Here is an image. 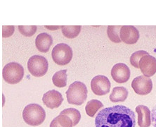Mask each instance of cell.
<instances>
[{"mask_svg":"<svg viewBox=\"0 0 156 127\" xmlns=\"http://www.w3.org/2000/svg\"><path fill=\"white\" fill-rule=\"evenodd\" d=\"M95 127H135L136 116L129 107L115 105L103 109L96 116Z\"/></svg>","mask_w":156,"mask_h":127,"instance_id":"6da1fadb","label":"cell"},{"mask_svg":"<svg viewBox=\"0 0 156 127\" xmlns=\"http://www.w3.org/2000/svg\"><path fill=\"white\" fill-rule=\"evenodd\" d=\"M23 118L28 125L40 126L44 121L46 118L45 110L42 106L37 104H30L24 108Z\"/></svg>","mask_w":156,"mask_h":127,"instance_id":"7a4b0ae2","label":"cell"},{"mask_svg":"<svg viewBox=\"0 0 156 127\" xmlns=\"http://www.w3.org/2000/svg\"><path fill=\"white\" fill-rule=\"evenodd\" d=\"M87 91L86 85L80 81H75L70 85L66 91V97L70 105H82L87 100Z\"/></svg>","mask_w":156,"mask_h":127,"instance_id":"3957f363","label":"cell"},{"mask_svg":"<svg viewBox=\"0 0 156 127\" xmlns=\"http://www.w3.org/2000/svg\"><path fill=\"white\" fill-rule=\"evenodd\" d=\"M4 80L9 84H16L21 81L24 76V69L16 62H11L4 66L2 71Z\"/></svg>","mask_w":156,"mask_h":127,"instance_id":"277c9868","label":"cell"},{"mask_svg":"<svg viewBox=\"0 0 156 127\" xmlns=\"http://www.w3.org/2000/svg\"><path fill=\"white\" fill-rule=\"evenodd\" d=\"M51 56L56 64L65 66L70 63L73 58V50L67 44L60 43L53 48Z\"/></svg>","mask_w":156,"mask_h":127,"instance_id":"5b68a950","label":"cell"},{"mask_svg":"<svg viewBox=\"0 0 156 127\" xmlns=\"http://www.w3.org/2000/svg\"><path fill=\"white\" fill-rule=\"evenodd\" d=\"M49 64L44 57L34 55L27 62V69L29 72L35 77H42L47 72Z\"/></svg>","mask_w":156,"mask_h":127,"instance_id":"8992f818","label":"cell"},{"mask_svg":"<svg viewBox=\"0 0 156 127\" xmlns=\"http://www.w3.org/2000/svg\"><path fill=\"white\" fill-rule=\"evenodd\" d=\"M111 82L106 76L98 75L92 78L91 81V88L96 95H105L110 92Z\"/></svg>","mask_w":156,"mask_h":127,"instance_id":"52a82bcc","label":"cell"},{"mask_svg":"<svg viewBox=\"0 0 156 127\" xmlns=\"http://www.w3.org/2000/svg\"><path fill=\"white\" fill-rule=\"evenodd\" d=\"M132 87L136 94L140 95H146L152 91L153 82L150 77L140 76L132 80Z\"/></svg>","mask_w":156,"mask_h":127,"instance_id":"ba28073f","label":"cell"},{"mask_svg":"<svg viewBox=\"0 0 156 127\" xmlns=\"http://www.w3.org/2000/svg\"><path fill=\"white\" fill-rule=\"evenodd\" d=\"M111 76L115 81L118 84H123L129 79L130 70L125 64L118 63L112 68Z\"/></svg>","mask_w":156,"mask_h":127,"instance_id":"9c48e42d","label":"cell"},{"mask_svg":"<svg viewBox=\"0 0 156 127\" xmlns=\"http://www.w3.org/2000/svg\"><path fill=\"white\" fill-rule=\"evenodd\" d=\"M120 39L123 43L128 45H133L138 41L139 32L132 25H123L120 29Z\"/></svg>","mask_w":156,"mask_h":127,"instance_id":"30bf717a","label":"cell"},{"mask_svg":"<svg viewBox=\"0 0 156 127\" xmlns=\"http://www.w3.org/2000/svg\"><path fill=\"white\" fill-rule=\"evenodd\" d=\"M139 69L146 77H151L156 73V59L150 54L144 56L139 62Z\"/></svg>","mask_w":156,"mask_h":127,"instance_id":"8fae6325","label":"cell"},{"mask_svg":"<svg viewBox=\"0 0 156 127\" xmlns=\"http://www.w3.org/2000/svg\"><path fill=\"white\" fill-rule=\"evenodd\" d=\"M42 101L48 108L55 109L60 107L63 102V98L58 91L56 90H51L44 94Z\"/></svg>","mask_w":156,"mask_h":127,"instance_id":"7c38bea8","label":"cell"},{"mask_svg":"<svg viewBox=\"0 0 156 127\" xmlns=\"http://www.w3.org/2000/svg\"><path fill=\"white\" fill-rule=\"evenodd\" d=\"M138 114V124L140 127H149L151 124V113L150 110L144 105H139L136 107Z\"/></svg>","mask_w":156,"mask_h":127,"instance_id":"4fadbf2b","label":"cell"},{"mask_svg":"<svg viewBox=\"0 0 156 127\" xmlns=\"http://www.w3.org/2000/svg\"><path fill=\"white\" fill-rule=\"evenodd\" d=\"M52 43V37L46 33L39 34L35 39L36 47L41 52H47Z\"/></svg>","mask_w":156,"mask_h":127,"instance_id":"5bb4252c","label":"cell"},{"mask_svg":"<svg viewBox=\"0 0 156 127\" xmlns=\"http://www.w3.org/2000/svg\"><path fill=\"white\" fill-rule=\"evenodd\" d=\"M128 91L125 87H115L110 95V100L113 103L124 102L128 97Z\"/></svg>","mask_w":156,"mask_h":127,"instance_id":"9a60e30c","label":"cell"},{"mask_svg":"<svg viewBox=\"0 0 156 127\" xmlns=\"http://www.w3.org/2000/svg\"><path fill=\"white\" fill-rule=\"evenodd\" d=\"M53 84L58 88H63L67 84V70H61L56 72L52 77Z\"/></svg>","mask_w":156,"mask_h":127,"instance_id":"2e32d148","label":"cell"},{"mask_svg":"<svg viewBox=\"0 0 156 127\" xmlns=\"http://www.w3.org/2000/svg\"><path fill=\"white\" fill-rule=\"evenodd\" d=\"M50 127H73V124L68 116L59 114L52 120Z\"/></svg>","mask_w":156,"mask_h":127,"instance_id":"e0dca14e","label":"cell"},{"mask_svg":"<svg viewBox=\"0 0 156 127\" xmlns=\"http://www.w3.org/2000/svg\"><path fill=\"white\" fill-rule=\"evenodd\" d=\"M81 25H63L61 26L62 33L67 38H75L81 31Z\"/></svg>","mask_w":156,"mask_h":127,"instance_id":"ac0fdd59","label":"cell"},{"mask_svg":"<svg viewBox=\"0 0 156 127\" xmlns=\"http://www.w3.org/2000/svg\"><path fill=\"white\" fill-rule=\"evenodd\" d=\"M103 107H104V105L99 100H91L89 101L85 107L87 114L91 117H94L95 116L96 113L97 112V111Z\"/></svg>","mask_w":156,"mask_h":127,"instance_id":"d6986e66","label":"cell"},{"mask_svg":"<svg viewBox=\"0 0 156 127\" xmlns=\"http://www.w3.org/2000/svg\"><path fill=\"white\" fill-rule=\"evenodd\" d=\"M122 25H108L107 29L108 36L112 42L119 43L121 42L120 29Z\"/></svg>","mask_w":156,"mask_h":127,"instance_id":"ffe728a7","label":"cell"},{"mask_svg":"<svg viewBox=\"0 0 156 127\" xmlns=\"http://www.w3.org/2000/svg\"><path fill=\"white\" fill-rule=\"evenodd\" d=\"M60 114L66 115L68 116L69 118L72 120L73 124V126H76L79 123L81 119V114L75 108H68L62 111Z\"/></svg>","mask_w":156,"mask_h":127,"instance_id":"44dd1931","label":"cell"},{"mask_svg":"<svg viewBox=\"0 0 156 127\" xmlns=\"http://www.w3.org/2000/svg\"><path fill=\"white\" fill-rule=\"evenodd\" d=\"M148 54V53L146 51L144 50H139L137 52H135L132 54L130 57V63L135 68L139 69V62L141 59L145 55Z\"/></svg>","mask_w":156,"mask_h":127,"instance_id":"7402d4cb","label":"cell"},{"mask_svg":"<svg viewBox=\"0 0 156 127\" xmlns=\"http://www.w3.org/2000/svg\"><path fill=\"white\" fill-rule=\"evenodd\" d=\"M37 27L36 25H19L18 26V30H19L20 33L26 37H31L36 33Z\"/></svg>","mask_w":156,"mask_h":127,"instance_id":"603a6c76","label":"cell"},{"mask_svg":"<svg viewBox=\"0 0 156 127\" xmlns=\"http://www.w3.org/2000/svg\"><path fill=\"white\" fill-rule=\"evenodd\" d=\"M14 31V26H3V38H8L13 33Z\"/></svg>","mask_w":156,"mask_h":127,"instance_id":"cb8c5ba5","label":"cell"},{"mask_svg":"<svg viewBox=\"0 0 156 127\" xmlns=\"http://www.w3.org/2000/svg\"><path fill=\"white\" fill-rule=\"evenodd\" d=\"M151 123L153 127H156V105L153 107L151 112Z\"/></svg>","mask_w":156,"mask_h":127,"instance_id":"d4e9b609","label":"cell"}]
</instances>
